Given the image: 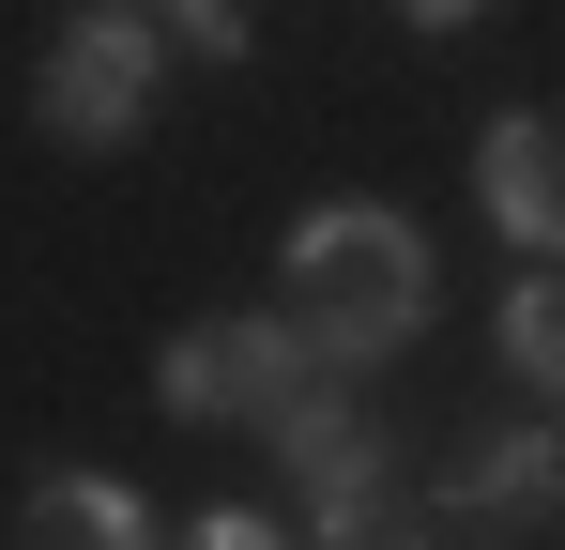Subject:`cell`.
I'll return each mask as SVG.
<instances>
[{"instance_id": "obj_11", "label": "cell", "mask_w": 565, "mask_h": 550, "mask_svg": "<svg viewBox=\"0 0 565 550\" xmlns=\"http://www.w3.org/2000/svg\"><path fill=\"white\" fill-rule=\"evenodd\" d=\"M169 550H290V536H276V520H230V505H214V520H184Z\"/></svg>"}, {"instance_id": "obj_7", "label": "cell", "mask_w": 565, "mask_h": 550, "mask_svg": "<svg viewBox=\"0 0 565 550\" xmlns=\"http://www.w3.org/2000/svg\"><path fill=\"white\" fill-rule=\"evenodd\" d=\"M15 550H153V520H138V489H107V474H46V489L15 505Z\"/></svg>"}, {"instance_id": "obj_12", "label": "cell", "mask_w": 565, "mask_h": 550, "mask_svg": "<svg viewBox=\"0 0 565 550\" xmlns=\"http://www.w3.org/2000/svg\"><path fill=\"white\" fill-rule=\"evenodd\" d=\"M397 15H413V31H459V15H489V0H397Z\"/></svg>"}, {"instance_id": "obj_10", "label": "cell", "mask_w": 565, "mask_h": 550, "mask_svg": "<svg viewBox=\"0 0 565 550\" xmlns=\"http://www.w3.org/2000/svg\"><path fill=\"white\" fill-rule=\"evenodd\" d=\"M169 46H199V62H245V46H260V15H245V0H169Z\"/></svg>"}, {"instance_id": "obj_2", "label": "cell", "mask_w": 565, "mask_h": 550, "mask_svg": "<svg viewBox=\"0 0 565 550\" xmlns=\"http://www.w3.org/2000/svg\"><path fill=\"white\" fill-rule=\"evenodd\" d=\"M306 382H321V352H306L290 321H199V337H169V367H153V398H169L184 429H276Z\"/></svg>"}, {"instance_id": "obj_9", "label": "cell", "mask_w": 565, "mask_h": 550, "mask_svg": "<svg viewBox=\"0 0 565 550\" xmlns=\"http://www.w3.org/2000/svg\"><path fill=\"white\" fill-rule=\"evenodd\" d=\"M321 550H428V520L397 489H367V505H321Z\"/></svg>"}, {"instance_id": "obj_4", "label": "cell", "mask_w": 565, "mask_h": 550, "mask_svg": "<svg viewBox=\"0 0 565 550\" xmlns=\"http://www.w3.org/2000/svg\"><path fill=\"white\" fill-rule=\"evenodd\" d=\"M473 199L535 245V261H565V123H489V154H473Z\"/></svg>"}, {"instance_id": "obj_6", "label": "cell", "mask_w": 565, "mask_h": 550, "mask_svg": "<svg viewBox=\"0 0 565 550\" xmlns=\"http://www.w3.org/2000/svg\"><path fill=\"white\" fill-rule=\"evenodd\" d=\"M565 489V444H535V429H473L459 458H444V520H520V505H551Z\"/></svg>"}, {"instance_id": "obj_8", "label": "cell", "mask_w": 565, "mask_h": 550, "mask_svg": "<svg viewBox=\"0 0 565 550\" xmlns=\"http://www.w3.org/2000/svg\"><path fill=\"white\" fill-rule=\"evenodd\" d=\"M504 352H520V382H551V398H565V275H535V290L504 306Z\"/></svg>"}, {"instance_id": "obj_5", "label": "cell", "mask_w": 565, "mask_h": 550, "mask_svg": "<svg viewBox=\"0 0 565 550\" xmlns=\"http://www.w3.org/2000/svg\"><path fill=\"white\" fill-rule=\"evenodd\" d=\"M276 458L306 474V489H321V505H367V489H397V458H382V429L352 413V398H321V382H306V398L276 413Z\"/></svg>"}, {"instance_id": "obj_1", "label": "cell", "mask_w": 565, "mask_h": 550, "mask_svg": "<svg viewBox=\"0 0 565 550\" xmlns=\"http://www.w3.org/2000/svg\"><path fill=\"white\" fill-rule=\"evenodd\" d=\"M276 275H290V337L337 352V367H382L428 321V245H413V214H382V199H321Z\"/></svg>"}, {"instance_id": "obj_3", "label": "cell", "mask_w": 565, "mask_h": 550, "mask_svg": "<svg viewBox=\"0 0 565 550\" xmlns=\"http://www.w3.org/2000/svg\"><path fill=\"white\" fill-rule=\"evenodd\" d=\"M153 77H169V46L122 15V0H93L62 46H46V92H31V123L62 138V154H107V138H138V107H153Z\"/></svg>"}]
</instances>
